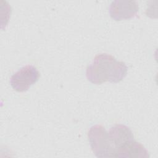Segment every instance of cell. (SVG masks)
Here are the masks:
<instances>
[{
    "label": "cell",
    "instance_id": "cell-2",
    "mask_svg": "<svg viewBox=\"0 0 158 158\" xmlns=\"http://www.w3.org/2000/svg\"><path fill=\"white\" fill-rule=\"evenodd\" d=\"M108 133L115 157H149L148 151L135 141L131 130L127 126L117 124L110 128Z\"/></svg>",
    "mask_w": 158,
    "mask_h": 158
},
{
    "label": "cell",
    "instance_id": "cell-4",
    "mask_svg": "<svg viewBox=\"0 0 158 158\" xmlns=\"http://www.w3.org/2000/svg\"><path fill=\"white\" fill-rule=\"evenodd\" d=\"M40 73L38 69L31 65H27L20 68L10 78L12 88L17 92L27 91L31 86L39 79Z\"/></svg>",
    "mask_w": 158,
    "mask_h": 158
},
{
    "label": "cell",
    "instance_id": "cell-5",
    "mask_svg": "<svg viewBox=\"0 0 158 158\" xmlns=\"http://www.w3.org/2000/svg\"><path fill=\"white\" fill-rule=\"evenodd\" d=\"M139 6L136 1L116 0L109 6V14L115 20L130 19L134 17L138 12Z\"/></svg>",
    "mask_w": 158,
    "mask_h": 158
},
{
    "label": "cell",
    "instance_id": "cell-3",
    "mask_svg": "<svg viewBox=\"0 0 158 158\" xmlns=\"http://www.w3.org/2000/svg\"><path fill=\"white\" fill-rule=\"evenodd\" d=\"M88 138L91 150L97 157H115L109 133L103 126L94 125L90 127L88 132Z\"/></svg>",
    "mask_w": 158,
    "mask_h": 158
},
{
    "label": "cell",
    "instance_id": "cell-1",
    "mask_svg": "<svg viewBox=\"0 0 158 158\" xmlns=\"http://www.w3.org/2000/svg\"><path fill=\"white\" fill-rule=\"evenodd\" d=\"M127 73V67L125 64L117 60L114 56L106 53L96 55L86 70L88 80L96 85L106 81L120 82Z\"/></svg>",
    "mask_w": 158,
    "mask_h": 158
}]
</instances>
